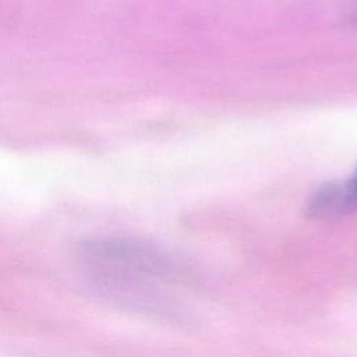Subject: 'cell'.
Segmentation results:
<instances>
[{"mask_svg": "<svg viewBox=\"0 0 357 357\" xmlns=\"http://www.w3.org/2000/svg\"><path fill=\"white\" fill-rule=\"evenodd\" d=\"M344 185H346V191L351 204L353 211L357 209V167L353 172V174L344 180Z\"/></svg>", "mask_w": 357, "mask_h": 357, "instance_id": "cell-2", "label": "cell"}, {"mask_svg": "<svg viewBox=\"0 0 357 357\" xmlns=\"http://www.w3.org/2000/svg\"><path fill=\"white\" fill-rule=\"evenodd\" d=\"M351 212L354 211L346 191L344 180L329 181L318 187L305 206V215L317 220L337 218Z\"/></svg>", "mask_w": 357, "mask_h": 357, "instance_id": "cell-1", "label": "cell"}]
</instances>
